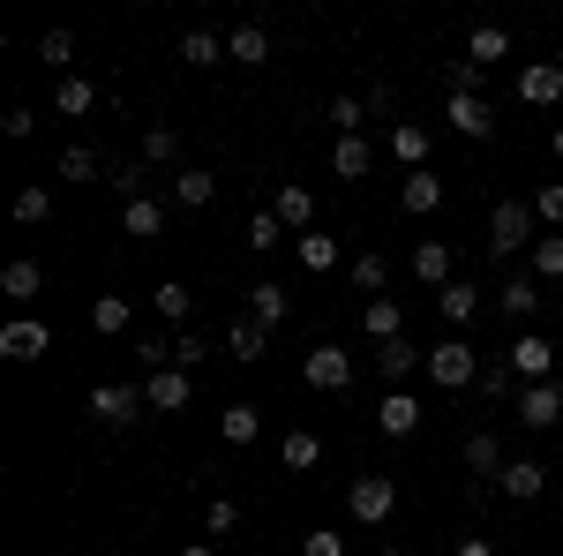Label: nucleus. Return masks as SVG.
Segmentation results:
<instances>
[{
  "label": "nucleus",
  "instance_id": "nucleus-1",
  "mask_svg": "<svg viewBox=\"0 0 563 556\" xmlns=\"http://www.w3.org/2000/svg\"><path fill=\"white\" fill-rule=\"evenodd\" d=\"M429 384H435V391H466V384H481V353H474V339H443V346H429Z\"/></svg>",
  "mask_w": 563,
  "mask_h": 556
},
{
  "label": "nucleus",
  "instance_id": "nucleus-2",
  "mask_svg": "<svg viewBox=\"0 0 563 556\" xmlns=\"http://www.w3.org/2000/svg\"><path fill=\"white\" fill-rule=\"evenodd\" d=\"M488 249H496V257H533V211H526L519 196H504V204H496V211H488Z\"/></svg>",
  "mask_w": 563,
  "mask_h": 556
},
{
  "label": "nucleus",
  "instance_id": "nucleus-3",
  "mask_svg": "<svg viewBox=\"0 0 563 556\" xmlns=\"http://www.w3.org/2000/svg\"><path fill=\"white\" fill-rule=\"evenodd\" d=\"M390 504H398V481L390 473H353V489H346V512L361 519V526H384Z\"/></svg>",
  "mask_w": 563,
  "mask_h": 556
},
{
  "label": "nucleus",
  "instance_id": "nucleus-4",
  "mask_svg": "<svg viewBox=\"0 0 563 556\" xmlns=\"http://www.w3.org/2000/svg\"><path fill=\"white\" fill-rule=\"evenodd\" d=\"M443 121L466 135V143H488V135H496V113H488L481 90H451V98H443Z\"/></svg>",
  "mask_w": 563,
  "mask_h": 556
},
{
  "label": "nucleus",
  "instance_id": "nucleus-5",
  "mask_svg": "<svg viewBox=\"0 0 563 556\" xmlns=\"http://www.w3.org/2000/svg\"><path fill=\"white\" fill-rule=\"evenodd\" d=\"M504 361H511V377H519V384H549V377H556V346L541 339V331H519Z\"/></svg>",
  "mask_w": 563,
  "mask_h": 556
},
{
  "label": "nucleus",
  "instance_id": "nucleus-6",
  "mask_svg": "<svg viewBox=\"0 0 563 556\" xmlns=\"http://www.w3.org/2000/svg\"><path fill=\"white\" fill-rule=\"evenodd\" d=\"M481 308H488V294H481L474 279H451V286H443V294H435V316H443V324H451V339H466V324H474Z\"/></svg>",
  "mask_w": 563,
  "mask_h": 556
},
{
  "label": "nucleus",
  "instance_id": "nucleus-7",
  "mask_svg": "<svg viewBox=\"0 0 563 556\" xmlns=\"http://www.w3.org/2000/svg\"><path fill=\"white\" fill-rule=\"evenodd\" d=\"M301 377L316 391H353V361H346V346H308V361H301Z\"/></svg>",
  "mask_w": 563,
  "mask_h": 556
},
{
  "label": "nucleus",
  "instance_id": "nucleus-8",
  "mask_svg": "<svg viewBox=\"0 0 563 556\" xmlns=\"http://www.w3.org/2000/svg\"><path fill=\"white\" fill-rule=\"evenodd\" d=\"M135 414H143V391H135V384H98V391H90V422L129 428Z\"/></svg>",
  "mask_w": 563,
  "mask_h": 556
},
{
  "label": "nucleus",
  "instance_id": "nucleus-9",
  "mask_svg": "<svg viewBox=\"0 0 563 556\" xmlns=\"http://www.w3.org/2000/svg\"><path fill=\"white\" fill-rule=\"evenodd\" d=\"M496 308H504L519 331H533V316H541V279H533V271H511L504 294H496Z\"/></svg>",
  "mask_w": 563,
  "mask_h": 556
},
{
  "label": "nucleus",
  "instance_id": "nucleus-10",
  "mask_svg": "<svg viewBox=\"0 0 563 556\" xmlns=\"http://www.w3.org/2000/svg\"><path fill=\"white\" fill-rule=\"evenodd\" d=\"M188 399H196L188 369H158V377H143V406H151V414H180Z\"/></svg>",
  "mask_w": 563,
  "mask_h": 556
},
{
  "label": "nucleus",
  "instance_id": "nucleus-11",
  "mask_svg": "<svg viewBox=\"0 0 563 556\" xmlns=\"http://www.w3.org/2000/svg\"><path fill=\"white\" fill-rule=\"evenodd\" d=\"M563 98V61H526L519 68V106H556Z\"/></svg>",
  "mask_w": 563,
  "mask_h": 556
},
{
  "label": "nucleus",
  "instance_id": "nucleus-12",
  "mask_svg": "<svg viewBox=\"0 0 563 556\" xmlns=\"http://www.w3.org/2000/svg\"><path fill=\"white\" fill-rule=\"evenodd\" d=\"M413 369H429V353H421L413 339H390V346H376V377H384L390 391H406V377H413Z\"/></svg>",
  "mask_w": 563,
  "mask_h": 556
},
{
  "label": "nucleus",
  "instance_id": "nucleus-13",
  "mask_svg": "<svg viewBox=\"0 0 563 556\" xmlns=\"http://www.w3.org/2000/svg\"><path fill=\"white\" fill-rule=\"evenodd\" d=\"M45 346H53V324H38V316H15V324L0 331V353H8V361H38Z\"/></svg>",
  "mask_w": 563,
  "mask_h": 556
},
{
  "label": "nucleus",
  "instance_id": "nucleus-14",
  "mask_svg": "<svg viewBox=\"0 0 563 556\" xmlns=\"http://www.w3.org/2000/svg\"><path fill=\"white\" fill-rule=\"evenodd\" d=\"M271 218H278V226H286V233H294V241H301V233H316V196H308V188H294V181H286V188H278V196H271Z\"/></svg>",
  "mask_w": 563,
  "mask_h": 556
},
{
  "label": "nucleus",
  "instance_id": "nucleus-15",
  "mask_svg": "<svg viewBox=\"0 0 563 556\" xmlns=\"http://www.w3.org/2000/svg\"><path fill=\"white\" fill-rule=\"evenodd\" d=\"M376 428H384L390 444H406V436L421 428V399H413V391H384V406H376Z\"/></svg>",
  "mask_w": 563,
  "mask_h": 556
},
{
  "label": "nucleus",
  "instance_id": "nucleus-16",
  "mask_svg": "<svg viewBox=\"0 0 563 556\" xmlns=\"http://www.w3.org/2000/svg\"><path fill=\"white\" fill-rule=\"evenodd\" d=\"M390 159H398V173H429V129L421 121H390Z\"/></svg>",
  "mask_w": 563,
  "mask_h": 556
},
{
  "label": "nucleus",
  "instance_id": "nucleus-17",
  "mask_svg": "<svg viewBox=\"0 0 563 556\" xmlns=\"http://www.w3.org/2000/svg\"><path fill=\"white\" fill-rule=\"evenodd\" d=\"M286 316H294V301H286V286H278V279H256V286H249V324H263V331H278Z\"/></svg>",
  "mask_w": 563,
  "mask_h": 556
},
{
  "label": "nucleus",
  "instance_id": "nucleus-18",
  "mask_svg": "<svg viewBox=\"0 0 563 556\" xmlns=\"http://www.w3.org/2000/svg\"><path fill=\"white\" fill-rule=\"evenodd\" d=\"M519 422L526 428H556L563 422V384H526L519 391Z\"/></svg>",
  "mask_w": 563,
  "mask_h": 556
},
{
  "label": "nucleus",
  "instance_id": "nucleus-19",
  "mask_svg": "<svg viewBox=\"0 0 563 556\" xmlns=\"http://www.w3.org/2000/svg\"><path fill=\"white\" fill-rule=\"evenodd\" d=\"M413 279L443 294V286L459 279V257H451V241H421V249H413Z\"/></svg>",
  "mask_w": 563,
  "mask_h": 556
},
{
  "label": "nucleus",
  "instance_id": "nucleus-20",
  "mask_svg": "<svg viewBox=\"0 0 563 556\" xmlns=\"http://www.w3.org/2000/svg\"><path fill=\"white\" fill-rule=\"evenodd\" d=\"M496 489H504V497H511V504H533V497H541V489H549V467H541V459H511V467H504V481H496Z\"/></svg>",
  "mask_w": 563,
  "mask_h": 556
},
{
  "label": "nucleus",
  "instance_id": "nucleus-21",
  "mask_svg": "<svg viewBox=\"0 0 563 556\" xmlns=\"http://www.w3.org/2000/svg\"><path fill=\"white\" fill-rule=\"evenodd\" d=\"M368 166H376L368 135H339V143H331V173H339V181H368Z\"/></svg>",
  "mask_w": 563,
  "mask_h": 556
},
{
  "label": "nucleus",
  "instance_id": "nucleus-22",
  "mask_svg": "<svg viewBox=\"0 0 563 556\" xmlns=\"http://www.w3.org/2000/svg\"><path fill=\"white\" fill-rule=\"evenodd\" d=\"M211 196H218V173L211 166H180L174 173V204H180V211H203Z\"/></svg>",
  "mask_w": 563,
  "mask_h": 556
},
{
  "label": "nucleus",
  "instance_id": "nucleus-23",
  "mask_svg": "<svg viewBox=\"0 0 563 556\" xmlns=\"http://www.w3.org/2000/svg\"><path fill=\"white\" fill-rule=\"evenodd\" d=\"M466 61H474V68L511 61V31H504V23H474V31H466Z\"/></svg>",
  "mask_w": 563,
  "mask_h": 556
},
{
  "label": "nucleus",
  "instance_id": "nucleus-24",
  "mask_svg": "<svg viewBox=\"0 0 563 556\" xmlns=\"http://www.w3.org/2000/svg\"><path fill=\"white\" fill-rule=\"evenodd\" d=\"M225 61H233V68H263V61H271V31H263V23H241V31L225 39Z\"/></svg>",
  "mask_w": 563,
  "mask_h": 556
},
{
  "label": "nucleus",
  "instance_id": "nucleus-25",
  "mask_svg": "<svg viewBox=\"0 0 563 556\" xmlns=\"http://www.w3.org/2000/svg\"><path fill=\"white\" fill-rule=\"evenodd\" d=\"M121 226H129L135 241H158L166 233V204L158 196H135V204H121Z\"/></svg>",
  "mask_w": 563,
  "mask_h": 556
},
{
  "label": "nucleus",
  "instance_id": "nucleus-26",
  "mask_svg": "<svg viewBox=\"0 0 563 556\" xmlns=\"http://www.w3.org/2000/svg\"><path fill=\"white\" fill-rule=\"evenodd\" d=\"M504 467H511V459H504V444H496L488 428H481V436H466V473H481V481H504Z\"/></svg>",
  "mask_w": 563,
  "mask_h": 556
},
{
  "label": "nucleus",
  "instance_id": "nucleus-27",
  "mask_svg": "<svg viewBox=\"0 0 563 556\" xmlns=\"http://www.w3.org/2000/svg\"><path fill=\"white\" fill-rule=\"evenodd\" d=\"M0 294H8V301H38V294H45V263L15 257L8 271H0Z\"/></svg>",
  "mask_w": 563,
  "mask_h": 556
},
{
  "label": "nucleus",
  "instance_id": "nucleus-28",
  "mask_svg": "<svg viewBox=\"0 0 563 556\" xmlns=\"http://www.w3.org/2000/svg\"><path fill=\"white\" fill-rule=\"evenodd\" d=\"M361 324H368V339H376V346L406 339V308H398V301H368V308H361Z\"/></svg>",
  "mask_w": 563,
  "mask_h": 556
},
{
  "label": "nucleus",
  "instance_id": "nucleus-29",
  "mask_svg": "<svg viewBox=\"0 0 563 556\" xmlns=\"http://www.w3.org/2000/svg\"><path fill=\"white\" fill-rule=\"evenodd\" d=\"M294 257H301L308 271H339V257H346V249H339V233H323V226H316V233H301V241H294Z\"/></svg>",
  "mask_w": 563,
  "mask_h": 556
},
{
  "label": "nucleus",
  "instance_id": "nucleus-30",
  "mask_svg": "<svg viewBox=\"0 0 563 556\" xmlns=\"http://www.w3.org/2000/svg\"><path fill=\"white\" fill-rule=\"evenodd\" d=\"M435 204H443V173H406V218H429Z\"/></svg>",
  "mask_w": 563,
  "mask_h": 556
},
{
  "label": "nucleus",
  "instance_id": "nucleus-31",
  "mask_svg": "<svg viewBox=\"0 0 563 556\" xmlns=\"http://www.w3.org/2000/svg\"><path fill=\"white\" fill-rule=\"evenodd\" d=\"M151 308H158V316H166V324H174V331H188V308H196V294H188V286H180V279H166V286H158V294H151Z\"/></svg>",
  "mask_w": 563,
  "mask_h": 556
},
{
  "label": "nucleus",
  "instance_id": "nucleus-32",
  "mask_svg": "<svg viewBox=\"0 0 563 556\" xmlns=\"http://www.w3.org/2000/svg\"><path fill=\"white\" fill-rule=\"evenodd\" d=\"M90 106H98V90H90L84 76H60V90H53V113H60V121H76V113H90Z\"/></svg>",
  "mask_w": 563,
  "mask_h": 556
},
{
  "label": "nucleus",
  "instance_id": "nucleus-33",
  "mask_svg": "<svg viewBox=\"0 0 563 556\" xmlns=\"http://www.w3.org/2000/svg\"><path fill=\"white\" fill-rule=\"evenodd\" d=\"M263 339H271V331H263V324H249V316H233V324H225V353H233V361H256Z\"/></svg>",
  "mask_w": 563,
  "mask_h": 556
},
{
  "label": "nucleus",
  "instance_id": "nucleus-34",
  "mask_svg": "<svg viewBox=\"0 0 563 556\" xmlns=\"http://www.w3.org/2000/svg\"><path fill=\"white\" fill-rule=\"evenodd\" d=\"M90 331L121 339V331H129V301H121V294H98V301H90Z\"/></svg>",
  "mask_w": 563,
  "mask_h": 556
},
{
  "label": "nucleus",
  "instance_id": "nucleus-35",
  "mask_svg": "<svg viewBox=\"0 0 563 556\" xmlns=\"http://www.w3.org/2000/svg\"><path fill=\"white\" fill-rule=\"evenodd\" d=\"M180 61H188V68H218V61H225V39H218V31H188V39H180Z\"/></svg>",
  "mask_w": 563,
  "mask_h": 556
},
{
  "label": "nucleus",
  "instance_id": "nucleus-36",
  "mask_svg": "<svg viewBox=\"0 0 563 556\" xmlns=\"http://www.w3.org/2000/svg\"><path fill=\"white\" fill-rule=\"evenodd\" d=\"M53 218V188L31 181V188H15V226H45Z\"/></svg>",
  "mask_w": 563,
  "mask_h": 556
},
{
  "label": "nucleus",
  "instance_id": "nucleus-37",
  "mask_svg": "<svg viewBox=\"0 0 563 556\" xmlns=\"http://www.w3.org/2000/svg\"><path fill=\"white\" fill-rule=\"evenodd\" d=\"M143 166H174L180 173V129H143Z\"/></svg>",
  "mask_w": 563,
  "mask_h": 556
},
{
  "label": "nucleus",
  "instance_id": "nucleus-38",
  "mask_svg": "<svg viewBox=\"0 0 563 556\" xmlns=\"http://www.w3.org/2000/svg\"><path fill=\"white\" fill-rule=\"evenodd\" d=\"M316 459H323V436H316V428H286V467L308 473Z\"/></svg>",
  "mask_w": 563,
  "mask_h": 556
},
{
  "label": "nucleus",
  "instance_id": "nucleus-39",
  "mask_svg": "<svg viewBox=\"0 0 563 556\" xmlns=\"http://www.w3.org/2000/svg\"><path fill=\"white\" fill-rule=\"evenodd\" d=\"M256 436H263V414L249 406V399H241V406H225V444H256Z\"/></svg>",
  "mask_w": 563,
  "mask_h": 556
},
{
  "label": "nucleus",
  "instance_id": "nucleus-40",
  "mask_svg": "<svg viewBox=\"0 0 563 556\" xmlns=\"http://www.w3.org/2000/svg\"><path fill=\"white\" fill-rule=\"evenodd\" d=\"M249 249H256V257H271V249H286V226H278L271 211H256V218H249Z\"/></svg>",
  "mask_w": 563,
  "mask_h": 556
},
{
  "label": "nucleus",
  "instance_id": "nucleus-41",
  "mask_svg": "<svg viewBox=\"0 0 563 556\" xmlns=\"http://www.w3.org/2000/svg\"><path fill=\"white\" fill-rule=\"evenodd\" d=\"M384 279H390V263H384V257H353V286H361L368 301H384Z\"/></svg>",
  "mask_w": 563,
  "mask_h": 556
},
{
  "label": "nucleus",
  "instance_id": "nucleus-42",
  "mask_svg": "<svg viewBox=\"0 0 563 556\" xmlns=\"http://www.w3.org/2000/svg\"><path fill=\"white\" fill-rule=\"evenodd\" d=\"M90 173H98V151L90 143H68L60 151V181H90Z\"/></svg>",
  "mask_w": 563,
  "mask_h": 556
},
{
  "label": "nucleus",
  "instance_id": "nucleus-43",
  "mask_svg": "<svg viewBox=\"0 0 563 556\" xmlns=\"http://www.w3.org/2000/svg\"><path fill=\"white\" fill-rule=\"evenodd\" d=\"M533 279H541V286H549V279H563V241H533Z\"/></svg>",
  "mask_w": 563,
  "mask_h": 556
},
{
  "label": "nucleus",
  "instance_id": "nucleus-44",
  "mask_svg": "<svg viewBox=\"0 0 563 556\" xmlns=\"http://www.w3.org/2000/svg\"><path fill=\"white\" fill-rule=\"evenodd\" d=\"M143 181H151V166H143V159L113 166V196H121V204H135V196H143Z\"/></svg>",
  "mask_w": 563,
  "mask_h": 556
},
{
  "label": "nucleus",
  "instance_id": "nucleus-45",
  "mask_svg": "<svg viewBox=\"0 0 563 556\" xmlns=\"http://www.w3.org/2000/svg\"><path fill=\"white\" fill-rule=\"evenodd\" d=\"M203 526H211V542H225V534L241 526V504H233V497H211V512H203Z\"/></svg>",
  "mask_w": 563,
  "mask_h": 556
},
{
  "label": "nucleus",
  "instance_id": "nucleus-46",
  "mask_svg": "<svg viewBox=\"0 0 563 556\" xmlns=\"http://www.w3.org/2000/svg\"><path fill=\"white\" fill-rule=\"evenodd\" d=\"M38 61H45V68H68V61H76V39H68V31H45V39H38Z\"/></svg>",
  "mask_w": 563,
  "mask_h": 556
},
{
  "label": "nucleus",
  "instance_id": "nucleus-47",
  "mask_svg": "<svg viewBox=\"0 0 563 556\" xmlns=\"http://www.w3.org/2000/svg\"><path fill=\"white\" fill-rule=\"evenodd\" d=\"M301 556H346V534L339 526H316V534H301Z\"/></svg>",
  "mask_w": 563,
  "mask_h": 556
},
{
  "label": "nucleus",
  "instance_id": "nucleus-48",
  "mask_svg": "<svg viewBox=\"0 0 563 556\" xmlns=\"http://www.w3.org/2000/svg\"><path fill=\"white\" fill-rule=\"evenodd\" d=\"M203 353H211V339H203V331H174V369H196Z\"/></svg>",
  "mask_w": 563,
  "mask_h": 556
},
{
  "label": "nucleus",
  "instance_id": "nucleus-49",
  "mask_svg": "<svg viewBox=\"0 0 563 556\" xmlns=\"http://www.w3.org/2000/svg\"><path fill=\"white\" fill-rule=\"evenodd\" d=\"M533 218H541V226H563V181H549V188L533 196Z\"/></svg>",
  "mask_w": 563,
  "mask_h": 556
},
{
  "label": "nucleus",
  "instance_id": "nucleus-50",
  "mask_svg": "<svg viewBox=\"0 0 563 556\" xmlns=\"http://www.w3.org/2000/svg\"><path fill=\"white\" fill-rule=\"evenodd\" d=\"M511 384H519V377H511V361H496V369H481V399H504V391H511Z\"/></svg>",
  "mask_w": 563,
  "mask_h": 556
},
{
  "label": "nucleus",
  "instance_id": "nucleus-51",
  "mask_svg": "<svg viewBox=\"0 0 563 556\" xmlns=\"http://www.w3.org/2000/svg\"><path fill=\"white\" fill-rule=\"evenodd\" d=\"M0 129H8V135H15V143H23V135L38 129V113H31V106H8V113H0Z\"/></svg>",
  "mask_w": 563,
  "mask_h": 556
},
{
  "label": "nucleus",
  "instance_id": "nucleus-52",
  "mask_svg": "<svg viewBox=\"0 0 563 556\" xmlns=\"http://www.w3.org/2000/svg\"><path fill=\"white\" fill-rule=\"evenodd\" d=\"M443 84H451V90H481V68H474V61H451V76H443Z\"/></svg>",
  "mask_w": 563,
  "mask_h": 556
},
{
  "label": "nucleus",
  "instance_id": "nucleus-53",
  "mask_svg": "<svg viewBox=\"0 0 563 556\" xmlns=\"http://www.w3.org/2000/svg\"><path fill=\"white\" fill-rule=\"evenodd\" d=\"M451 556H496V542H481V534H466V542H451Z\"/></svg>",
  "mask_w": 563,
  "mask_h": 556
},
{
  "label": "nucleus",
  "instance_id": "nucleus-54",
  "mask_svg": "<svg viewBox=\"0 0 563 556\" xmlns=\"http://www.w3.org/2000/svg\"><path fill=\"white\" fill-rule=\"evenodd\" d=\"M180 556H218V549H211V542H188V549H180Z\"/></svg>",
  "mask_w": 563,
  "mask_h": 556
},
{
  "label": "nucleus",
  "instance_id": "nucleus-55",
  "mask_svg": "<svg viewBox=\"0 0 563 556\" xmlns=\"http://www.w3.org/2000/svg\"><path fill=\"white\" fill-rule=\"evenodd\" d=\"M549 151H556V159H563V121H556V135H549Z\"/></svg>",
  "mask_w": 563,
  "mask_h": 556
},
{
  "label": "nucleus",
  "instance_id": "nucleus-56",
  "mask_svg": "<svg viewBox=\"0 0 563 556\" xmlns=\"http://www.w3.org/2000/svg\"><path fill=\"white\" fill-rule=\"evenodd\" d=\"M376 556H406V549H376Z\"/></svg>",
  "mask_w": 563,
  "mask_h": 556
}]
</instances>
